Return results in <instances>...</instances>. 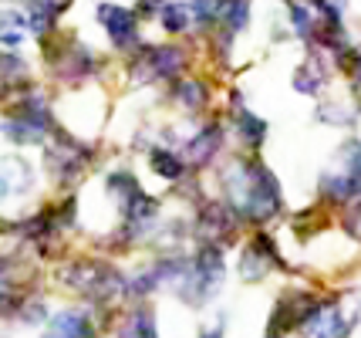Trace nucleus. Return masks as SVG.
Instances as JSON below:
<instances>
[{"label": "nucleus", "mask_w": 361, "mask_h": 338, "mask_svg": "<svg viewBox=\"0 0 361 338\" xmlns=\"http://www.w3.org/2000/svg\"><path fill=\"white\" fill-rule=\"evenodd\" d=\"M345 230H348V234H355V237L361 241V196H355V200H351V207H348Z\"/></svg>", "instance_id": "13"}, {"label": "nucleus", "mask_w": 361, "mask_h": 338, "mask_svg": "<svg viewBox=\"0 0 361 338\" xmlns=\"http://www.w3.org/2000/svg\"><path fill=\"white\" fill-rule=\"evenodd\" d=\"M209 338H216V335H209Z\"/></svg>", "instance_id": "14"}, {"label": "nucleus", "mask_w": 361, "mask_h": 338, "mask_svg": "<svg viewBox=\"0 0 361 338\" xmlns=\"http://www.w3.org/2000/svg\"><path fill=\"white\" fill-rule=\"evenodd\" d=\"M223 28H226V34L233 37V34L247 31V24H250V0H230L226 4V11H223Z\"/></svg>", "instance_id": "8"}, {"label": "nucleus", "mask_w": 361, "mask_h": 338, "mask_svg": "<svg viewBox=\"0 0 361 338\" xmlns=\"http://www.w3.org/2000/svg\"><path fill=\"white\" fill-rule=\"evenodd\" d=\"M230 0H189V11H192V24H203V28H213L223 20V11H226Z\"/></svg>", "instance_id": "7"}, {"label": "nucleus", "mask_w": 361, "mask_h": 338, "mask_svg": "<svg viewBox=\"0 0 361 338\" xmlns=\"http://www.w3.org/2000/svg\"><path fill=\"white\" fill-rule=\"evenodd\" d=\"M27 14L24 11H14V7H7V11H0V44L4 48H17L24 37H27Z\"/></svg>", "instance_id": "6"}, {"label": "nucleus", "mask_w": 361, "mask_h": 338, "mask_svg": "<svg viewBox=\"0 0 361 338\" xmlns=\"http://www.w3.org/2000/svg\"><path fill=\"white\" fill-rule=\"evenodd\" d=\"M240 135H243L250 145H260L264 143V135H267V126H264L260 119H253L250 112H243L240 115Z\"/></svg>", "instance_id": "11"}, {"label": "nucleus", "mask_w": 361, "mask_h": 338, "mask_svg": "<svg viewBox=\"0 0 361 338\" xmlns=\"http://www.w3.org/2000/svg\"><path fill=\"white\" fill-rule=\"evenodd\" d=\"M203 85H200V81L196 78H183L179 81V102H183V105H186V109H200V105H203Z\"/></svg>", "instance_id": "12"}, {"label": "nucleus", "mask_w": 361, "mask_h": 338, "mask_svg": "<svg viewBox=\"0 0 361 338\" xmlns=\"http://www.w3.org/2000/svg\"><path fill=\"white\" fill-rule=\"evenodd\" d=\"M152 169H156L162 179H179L183 176V159L173 156V152H166V149H159L156 156H152Z\"/></svg>", "instance_id": "10"}, {"label": "nucleus", "mask_w": 361, "mask_h": 338, "mask_svg": "<svg viewBox=\"0 0 361 338\" xmlns=\"http://www.w3.org/2000/svg\"><path fill=\"white\" fill-rule=\"evenodd\" d=\"M156 20L162 24L166 34H186L192 28V11H189V0H166L159 7Z\"/></svg>", "instance_id": "4"}, {"label": "nucleus", "mask_w": 361, "mask_h": 338, "mask_svg": "<svg viewBox=\"0 0 361 338\" xmlns=\"http://www.w3.org/2000/svg\"><path fill=\"white\" fill-rule=\"evenodd\" d=\"M85 315H54L47 338H85Z\"/></svg>", "instance_id": "9"}, {"label": "nucleus", "mask_w": 361, "mask_h": 338, "mask_svg": "<svg viewBox=\"0 0 361 338\" xmlns=\"http://www.w3.org/2000/svg\"><path fill=\"white\" fill-rule=\"evenodd\" d=\"M324 81H328V68H324V61H321L317 54H311V58L294 71V88L304 92V95H317Z\"/></svg>", "instance_id": "5"}, {"label": "nucleus", "mask_w": 361, "mask_h": 338, "mask_svg": "<svg viewBox=\"0 0 361 338\" xmlns=\"http://www.w3.org/2000/svg\"><path fill=\"white\" fill-rule=\"evenodd\" d=\"M321 190L328 193V200H338V203L361 196V143L341 145L328 173L321 176Z\"/></svg>", "instance_id": "1"}, {"label": "nucleus", "mask_w": 361, "mask_h": 338, "mask_svg": "<svg viewBox=\"0 0 361 338\" xmlns=\"http://www.w3.org/2000/svg\"><path fill=\"white\" fill-rule=\"evenodd\" d=\"M348 315L338 305H317L311 318L304 322L307 338H345L348 335Z\"/></svg>", "instance_id": "3"}, {"label": "nucleus", "mask_w": 361, "mask_h": 338, "mask_svg": "<svg viewBox=\"0 0 361 338\" xmlns=\"http://www.w3.org/2000/svg\"><path fill=\"white\" fill-rule=\"evenodd\" d=\"M94 17H98L102 31L109 34V41L118 51H128L139 44V14H135V11H128L122 4L102 0V4L94 7Z\"/></svg>", "instance_id": "2"}]
</instances>
